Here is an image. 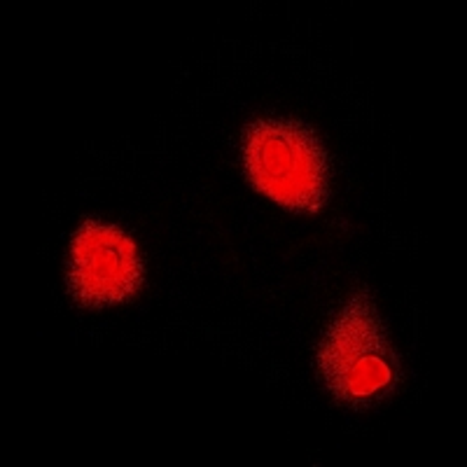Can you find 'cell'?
I'll use <instances>...</instances> for the list:
<instances>
[{
	"label": "cell",
	"instance_id": "1",
	"mask_svg": "<svg viewBox=\"0 0 467 467\" xmlns=\"http://www.w3.org/2000/svg\"><path fill=\"white\" fill-rule=\"evenodd\" d=\"M316 367L327 393L344 407H377L398 390L402 362L367 287L327 325L316 350Z\"/></svg>",
	"mask_w": 467,
	"mask_h": 467
},
{
	"label": "cell",
	"instance_id": "2",
	"mask_svg": "<svg viewBox=\"0 0 467 467\" xmlns=\"http://www.w3.org/2000/svg\"><path fill=\"white\" fill-rule=\"evenodd\" d=\"M245 178L260 194L295 213H320L329 199V157L299 119H257L241 139Z\"/></svg>",
	"mask_w": 467,
	"mask_h": 467
},
{
	"label": "cell",
	"instance_id": "3",
	"mask_svg": "<svg viewBox=\"0 0 467 467\" xmlns=\"http://www.w3.org/2000/svg\"><path fill=\"white\" fill-rule=\"evenodd\" d=\"M66 283L75 304L85 308L124 304L145 283L139 245L122 227L87 218L70 241Z\"/></svg>",
	"mask_w": 467,
	"mask_h": 467
}]
</instances>
